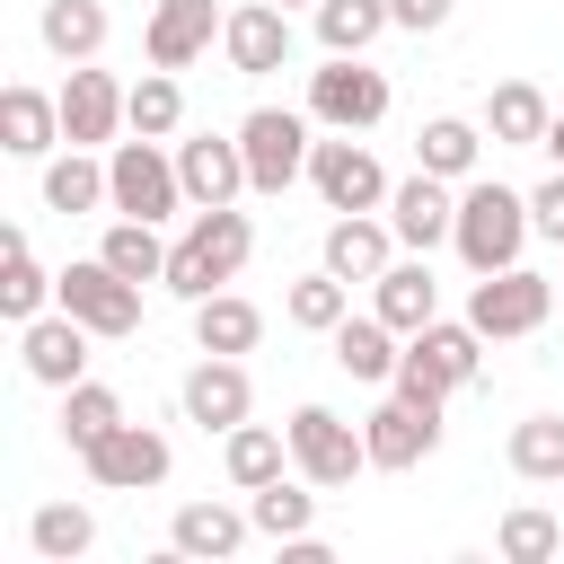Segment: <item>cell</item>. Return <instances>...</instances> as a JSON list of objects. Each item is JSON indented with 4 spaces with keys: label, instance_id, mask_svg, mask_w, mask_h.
<instances>
[{
    "label": "cell",
    "instance_id": "obj_18",
    "mask_svg": "<svg viewBox=\"0 0 564 564\" xmlns=\"http://www.w3.org/2000/svg\"><path fill=\"white\" fill-rule=\"evenodd\" d=\"M220 26H229V18H220L212 0H159V9H150V62H159V70H185L194 53H212Z\"/></svg>",
    "mask_w": 564,
    "mask_h": 564
},
{
    "label": "cell",
    "instance_id": "obj_22",
    "mask_svg": "<svg viewBox=\"0 0 564 564\" xmlns=\"http://www.w3.org/2000/svg\"><path fill=\"white\" fill-rule=\"evenodd\" d=\"M546 123H555V115H546V97H538L529 79H502V88L485 97V132H494L502 150H546Z\"/></svg>",
    "mask_w": 564,
    "mask_h": 564
},
{
    "label": "cell",
    "instance_id": "obj_1",
    "mask_svg": "<svg viewBox=\"0 0 564 564\" xmlns=\"http://www.w3.org/2000/svg\"><path fill=\"white\" fill-rule=\"evenodd\" d=\"M529 229H538V220H529V194L476 176V185L458 194V229H449V247L467 256V273H502V264H520Z\"/></svg>",
    "mask_w": 564,
    "mask_h": 564
},
{
    "label": "cell",
    "instance_id": "obj_36",
    "mask_svg": "<svg viewBox=\"0 0 564 564\" xmlns=\"http://www.w3.org/2000/svg\"><path fill=\"white\" fill-rule=\"evenodd\" d=\"M44 300H53V273H44V264H35V247H26L18 229H9V273H0V317H18V326H26V317H44Z\"/></svg>",
    "mask_w": 564,
    "mask_h": 564
},
{
    "label": "cell",
    "instance_id": "obj_9",
    "mask_svg": "<svg viewBox=\"0 0 564 564\" xmlns=\"http://www.w3.org/2000/svg\"><path fill=\"white\" fill-rule=\"evenodd\" d=\"M308 185L326 194V212H379V203H388V176H379V159H370L352 132L308 150Z\"/></svg>",
    "mask_w": 564,
    "mask_h": 564
},
{
    "label": "cell",
    "instance_id": "obj_43",
    "mask_svg": "<svg viewBox=\"0 0 564 564\" xmlns=\"http://www.w3.org/2000/svg\"><path fill=\"white\" fill-rule=\"evenodd\" d=\"M449 9H458V0H388V18H397V26H414V35L449 26Z\"/></svg>",
    "mask_w": 564,
    "mask_h": 564
},
{
    "label": "cell",
    "instance_id": "obj_6",
    "mask_svg": "<svg viewBox=\"0 0 564 564\" xmlns=\"http://www.w3.org/2000/svg\"><path fill=\"white\" fill-rule=\"evenodd\" d=\"M53 300H62L88 335H132V326H141V282H123L106 256L62 264V273H53Z\"/></svg>",
    "mask_w": 564,
    "mask_h": 564
},
{
    "label": "cell",
    "instance_id": "obj_10",
    "mask_svg": "<svg viewBox=\"0 0 564 564\" xmlns=\"http://www.w3.org/2000/svg\"><path fill=\"white\" fill-rule=\"evenodd\" d=\"M79 458H88V476H97L106 494H150V485L167 476V441H159L150 423H115V432L88 441Z\"/></svg>",
    "mask_w": 564,
    "mask_h": 564
},
{
    "label": "cell",
    "instance_id": "obj_20",
    "mask_svg": "<svg viewBox=\"0 0 564 564\" xmlns=\"http://www.w3.org/2000/svg\"><path fill=\"white\" fill-rule=\"evenodd\" d=\"M247 511H229V502H185L176 520H167V546L176 555H203V564H220V555H238L247 546Z\"/></svg>",
    "mask_w": 564,
    "mask_h": 564
},
{
    "label": "cell",
    "instance_id": "obj_30",
    "mask_svg": "<svg viewBox=\"0 0 564 564\" xmlns=\"http://www.w3.org/2000/svg\"><path fill=\"white\" fill-rule=\"evenodd\" d=\"M379 26H397L388 0H317V44L326 53H370Z\"/></svg>",
    "mask_w": 564,
    "mask_h": 564
},
{
    "label": "cell",
    "instance_id": "obj_15",
    "mask_svg": "<svg viewBox=\"0 0 564 564\" xmlns=\"http://www.w3.org/2000/svg\"><path fill=\"white\" fill-rule=\"evenodd\" d=\"M115 123H123V88H115V70L70 62V79H62V141L88 150V141H115Z\"/></svg>",
    "mask_w": 564,
    "mask_h": 564
},
{
    "label": "cell",
    "instance_id": "obj_35",
    "mask_svg": "<svg viewBox=\"0 0 564 564\" xmlns=\"http://www.w3.org/2000/svg\"><path fill=\"white\" fill-rule=\"evenodd\" d=\"M511 476H529V485H555L564 476V414L511 423Z\"/></svg>",
    "mask_w": 564,
    "mask_h": 564
},
{
    "label": "cell",
    "instance_id": "obj_5",
    "mask_svg": "<svg viewBox=\"0 0 564 564\" xmlns=\"http://www.w3.org/2000/svg\"><path fill=\"white\" fill-rule=\"evenodd\" d=\"M106 194H115V212H132V220H167L176 203H185V176H176V159L159 150V141H115V159H106Z\"/></svg>",
    "mask_w": 564,
    "mask_h": 564
},
{
    "label": "cell",
    "instance_id": "obj_46",
    "mask_svg": "<svg viewBox=\"0 0 564 564\" xmlns=\"http://www.w3.org/2000/svg\"><path fill=\"white\" fill-rule=\"evenodd\" d=\"M555 300H564V273H555Z\"/></svg>",
    "mask_w": 564,
    "mask_h": 564
},
{
    "label": "cell",
    "instance_id": "obj_23",
    "mask_svg": "<svg viewBox=\"0 0 564 564\" xmlns=\"http://www.w3.org/2000/svg\"><path fill=\"white\" fill-rule=\"evenodd\" d=\"M256 335H264V308L256 300H238V291L194 300V344L203 352H256Z\"/></svg>",
    "mask_w": 564,
    "mask_h": 564
},
{
    "label": "cell",
    "instance_id": "obj_8",
    "mask_svg": "<svg viewBox=\"0 0 564 564\" xmlns=\"http://www.w3.org/2000/svg\"><path fill=\"white\" fill-rule=\"evenodd\" d=\"M291 467L308 476V485H352L361 467H370V449H361V432L344 423V414H326V405H300L291 423Z\"/></svg>",
    "mask_w": 564,
    "mask_h": 564
},
{
    "label": "cell",
    "instance_id": "obj_26",
    "mask_svg": "<svg viewBox=\"0 0 564 564\" xmlns=\"http://www.w3.org/2000/svg\"><path fill=\"white\" fill-rule=\"evenodd\" d=\"M370 291H379L370 308H379V317H388L397 335H423V326H432V300H441V282H432L423 264H388V273H379Z\"/></svg>",
    "mask_w": 564,
    "mask_h": 564
},
{
    "label": "cell",
    "instance_id": "obj_13",
    "mask_svg": "<svg viewBox=\"0 0 564 564\" xmlns=\"http://www.w3.org/2000/svg\"><path fill=\"white\" fill-rule=\"evenodd\" d=\"M18 352H26V379L44 388H79L88 379V326L62 308V317H26L18 326Z\"/></svg>",
    "mask_w": 564,
    "mask_h": 564
},
{
    "label": "cell",
    "instance_id": "obj_25",
    "mask_svg": "<svg viewBox=\"0 0 564 564\" xmlns=\"http://www.w3.org/2000/svg\"><path fill=\"white\" fill-rule=\"evenodd\" d=\"M35 35H44V53H62V62H97V44H106V0H44Z\"/></svg>",
    "mask_w": 564,
    "mask_h": 564
},
{
    "label": "cell",
    "instance_id": "obj_24",
    "mask_svg": "<svg viewBox=\"0 0 564 564\" xmlns=\"http://www.w3.org/2000/svg\"><path fill=\"white\" fill-rule=\"evenodd\" d=\"M335 361H344V379H397V326L370 308V317H344L335 326Z\"/></svg>",
    "mask_w": 564,
    "mask_h": 564
},
{
    "label": "cell",
    "instance_id": "obj_31",
    "mask_svg": "<svg viewBox=\"0 0 564 564\" xmlns=\"http://www.w3.org/2000/svg\"><path fill=\"white\" fill-rule=\"evenodd\" d=\"M97 203H115V194H106V167H97L88 150H70V159L44 167V212L70 220V212H97Z\"/></svg>",
    "mask_w": 564,
    "mask_h": 564
},
{
    "label": "cell",
    "instance_id": "obj_11",
    "mask_svg": "<svg viewBox=\"0 0 564 564\" xmlns=\"http://www.w3.org/2000/svg\"><path fill=\"white\" fill-rule=\"evenodd\" d=\"M220 53H229V70H247V79L282 70V62H291V9H273V0H247V9H229V26H220Z\"/></svg>",
    "mask_w": 564,
    "mask_h": 564
},
{
    "label": "cell",
    "instance_id": "obj_21",
    "mask_svg": "<svg viewBox=\"0 0 564 564\" xmlns=\"http://www.w3.org/2000/svg\"><path fill=\"white\" fill-rule=\"evenodd\" d=\"M388 238H397V229H379L370 212H335V229H326V273L379 282V273H388Z\"/></svg>",
    "mask_w": 564,
    "mask_h": 564
},
{
    "label": "cell",
    "instance_id": "obj_28",
    "mask_svg": "<svg viewBox=\"0 0 564 564\" xmlns=\"http://www.w3.org/2000/svg\"><path fill=\"white\" fill-rule=\"evenodd\" d=\"M476 150H485V132L458 123V115H432V123L414 132V167H432V176H449V185L476 167Z\"/></svg>",
    "mask_w": 564,
    "mask_h": 564
},
{
    "label": "cell",
    "instance_id": "obj_39",
    "mask_svg": "<svg viewBox=\"0 0 564 564\" xmlns=\"http://www.w3.org/2000/svg\"><path fill=\"white\" fill-rule=\"evenodd\" d=\"M247 520H256L264 538H282V546H291V538H308V520H317V494H300V485H282V476H273V485H256Z\"/></svg>",
    "mask_w": 564,
    "mask_h": 564
},
{
    "label": "cell",
    "instance_id": "obj_44",
    "mask_svg": "<svg viewBox=\"0 0 564 564\" xmlns=\"http://www.w3.org/2000/svg\"><path fill=\"white\" fill-rule=\"evenodd\" d=\"M546 150H555V167H564V115H555V123H546Z\"/></svg>",
    "mask_w": 564,
    "mask_h": 564
},
{
    "label": "cell",
    "instance_id": "obj_32",
    "mask_svg": "<svg viewBox=\"0 0 564 564\" xmlns=\"http://www.w3.org/2000/svg\"><path fill=\"white\" fill-rule=\"evenodd\" d=\"M282 308H291V326H308V335H335V326L352 317V282L317 264L308 282H291V300H282Z\"/></svg>",
    "mask_w": 564,
    "mask_h": 564
},
{
    "label": "cell",
    "instance_id": "obj_3",
    "mask_svg": "<svg viewBox=\"0 0 564 564\" xmlns=\"http://www.w3.org/2000/svg\"><path fill=\"white\" fill-rule=\"evenodd\" d=\"M546 308H555V282H546V273H529V264L476 273V291H467V326H476L485 344H502V335H538V326H546Z\"/></svg>",
    "mask_w": 564,
    "mask_h": 564
},
{
    "label": "cell",
    "instance_id": "obj_29",
    "mask_svg": "<svg viewBox=\"0 0 564 564\" xmlns=\"http://www.w3.org/2000/svg\"><path fill=\"white\" fill-rule=\"evenodd\" d=\"M97 256H106L123 282H167V247H159V220H132V212H123V220L106 229V247H97Z\"/></svg>",
    "mask_w": 564,
    "mask_h": 564
},
{
    "label": "cell",
    "instance_id": "obj_16",
    "mask_svg": "<svg viewBox=\"0 0 564 564\" xmlns=\"http://www.w3.org/2000/svg\"><path fill=\"white\" fill-rule=\"evenodd\" d=\"M176 176H185V203H194V212L238 203V194H247V150H238V141H220V132H203V141H185V150H176Z\"/></svg>",
    "mask_w": 564,
    "mask_h": 564
},
{
    "label": "cell",
    "instance_id": "obj_2",
    "mask_svg": "<svg viewBox=\"0 0 564 564\" xmlns=\"http://www.w3.org/2000/svg\"><path fill=\"white\" fill-rule=\"evenodd\" d=\"M247 256H256L247 212L212 203V212H194V229L167 247V291H176V300H212V282H238V264H247Z\"/></svg>",
    "mask_w": 564,
    "mask_h": 564
},
{
    "label": "cell",
    "instance_id": "obj_7",
    "mask_svg": "<svg viewBox=\"0 0 564 564\" xmlns=\"http://www.w3.org/2000/svg\"><path fill=\"white\" fill-rule=\"evenodd\" d=\"M238 150H247V194H282L300 167H308V123L291 115V106H256L247 123H238Z\"/></svg>",
    "mask_w": 564,
    "mask_h": 564
},
{
    "label": "cell",
    "instance_id": "obj_45",
    "mask_svg": "<svg viewBox=\"0 0 564 564\" xmlns=\"http://www.w3.org/2000/svg\"><path fill=\"white\" fill-rule=\"evenodd\" d=\"M273 9H300V0H273Z\"/></svg>",
    "mask_w": 564,
    "mask_h": 564
},
{
    "label": "cell",
    "instance_id": "obj_19",
    "mask_svg": "<svg viewBox=\"0 0 564 564\" xmlns=\"http://www.w3.org/2000/svg\"><path fill=\"white\" fill-rule=\"evenodd\" d=\"M62 141V97L44 88H0V150L9 159H44Z\"/></svg>",
    "mask_w": 564,
    "mask_h": 564
},
{
    "label": "cell",
    "instance_id": "obj_38",
    "mask_svg": "<svg viewBox=\"0 0 564 564\" xmlns=\"http://www.w3.org/2000/svg\"><path fill=\"white\" fill-rule=\"evenodd\" d=\"M88 538H97V520H88L79 502H44V511L26 520V546H35L44 564H70V555H88Z\"/></svg>",
    "mask_w": 564,
    "mask_h": 564
},
{
    "label": "cell",
    "instance_id": "obj_17",
    "mask_svg": "<svg viewBox=\"0 0 564 564\" xmlns=\"http://www.w3.org/2000/svg\"><path fill=\"white\" fill-rule=\"evenodd\" d=\"M361 449H370V467H414V458H432V449H441V414H423V405L388 397V405L361 423Z\"/></svg>",
    "mask_w": 564,
    "mask_h": 564
},
{
    "label": "cell",
    "instance_id": "obj_12",
    "mask_svg": "<svg viewBox=\"0 0 564 564\" xmlns=\"http://www.w3.org/2000/svg\"><path fill=\"white\" fill-rule=\"evenodd\" d=\"M388 229H397L405 247H441V238L458 229V194H449V176L414 167L405 185H388Z\"/></svg>",
    "mask_w": 564,
    "mask_h": 564
},
{
    "label": "cell",
    "instance_id": "obj_40",
    "mask_svg": "<svg viewBox=\"0 0 564 564\" xmlns=\"http://www.w3.org/2000/svg\"><path fill=\"white\" fill-rule=\"evenodd\" d=\"M405 344H423V352L449 370V388H467V379L485 370V335H476L467 317H458V326H441V317H432V326H423V335H405Z\"/></svg>",
    "mask_w": 564,
    "mask_h": 564
},
{
    "label": "cell",
    "instance_id": "obj_37",
    "mask_svg": "<svg viewBox=\"0 0 564 564\" xmlns=\"http://www.w3.org/2000/svg\"><path fill=\"white\" fill-rule=\"evenodd\" d=\"M123 423V397L115 388H97V379H79V388H62V441L70 449H88V441H106Z\"/></svg>",
    "mask_w": 564,
    "mask_h": 564
},
{
    "label": "cell",
    "instance_id": "obj_41",
    "mask_svg": "<svg viewBox=\"0 0 564 564\" xmlns=\"http://www.w3.org/2000/svg\"><path fill=\"white\" fill-rule=\"evenodd\" d=\"M405 405H423V414H441V397H449V370L423 352V344H405V361H397V379H388Z\"/></svg>",
    "mask_w": 564,
    "mask_h": 564
},
{
    "label": "cell",
    "instance_id": "obj_42",
    "mask_svg": "<svg viewBox=\"0 0 564 564\" xmlns=\"http://www.w3.org/2000/svg\"><path fill=\"white\" fill-rule=\"evenodd\" d=\"M529 220H538V229H546V238L564 247V167H555V176H546V185L529 194Z\"/></svg>",
    "mask_w": 564,
    "mask_h": 564
},
{
    "label": "cell",
    "instance_id": "obj_27",
    "mask_svg": "<svg viewBox=\"0 0 564 564\" xmlns=\"http://www.w3.org/2000/svg\"><path fill=\"white\" fill-rule=\"evenodd\" d=\"M123 123H132L141 141H167V132L185 123V88H176V79H167V70L150 62V70H141L132 88H123Z\"/></svg>",
    "mask_w": 564,
    "mask_h": 564
},
{
    "label": "cell",
    "instance_id": "obj_14",
    "mask_svg": "<svg viewBox=\"0 0 564 564\" xmlns=\"http://www.w3.org/2000/svg\"><path fill=\"white\" fill-rule=\"evenodd\" d=\"M247 405H256V388H247L238 352H203V361L185 370V414H194L203 432H238Z\"/></svg>",
    "mask_w": 564,
    "mask_h": 564
},
{
    "label": "cell",
    "instance_id": "obj_4",
    "mask_svg": "<svg viewBox=\"0 0 564 564\" xmlns=\"http://www.w3.org/2000/svg\"><path fill=\"white\" fill-rule=\"evenodd\" d=\"M308 115L335 132H370L388 115V70H370L361 53H326V70H308Z\"/></svg>",
    "mask_w": 564,
    "mask_h": 564
},
{
    "label": "cell",
    "instance_id": "obj_34",
    "mask_svg": "<svg viewBox=\"0 0 564 564\" xmlns=\"http://www.w3.org/2000/svg\"><path fill=\"white\" fill-rule=\"evenodd\" d=\"M494 546H502L511 564H555V555H564V520H555V511H538V502H520V511H502Z\"/></svg>",
    "mask_w": 564,
    "mask_h": 564
},
{
    "label": "cell",
    "instance_id": "obj_33",
    "mask_svg": "<svg viewBox=\"0 0 564 564\" xmlns=\"http://www.w3.org/2000/svg\"><path fill=\"white\" fill-rule=\"evenodd\" d=\"M220 458H229V485H247V494H256V485H273V476H282V458H291V432H264V423H238Z\"/></svg>",
    "mask_w": 564,
    "mask_h": 564
}]
</instances>
